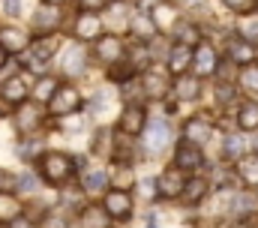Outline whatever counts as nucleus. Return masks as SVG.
<instances>
[{
    "instance_id": "obj_1",
    "label": "nucleus",
    "mask_w": 258,
    "mask_h": 228,
    "mask_svg": "<svg viewBox=\"0 0 258 228\" xmlns=\"http://www.w3.org/2000/svg\"><path fill=\"white\" fill-rule=\"evenodd\" d=\"M39 168H42V177L48 183H66L72 177V171H75V162L66 153H45L39 159Z\"/></svg>"
},
{
    "instance_id": "obj_18",
    "label": "nucleus",
    "mask_w": 258,
    "mask_h": 228,
    "mask_svg": "<svg viewBox=\"0 0 258 228\" xmlns=\"http://www.w3.org/2000/svg\"><path fill=\"white\" fill-rule=\"evenodd\" d=\"M81 183H84V189L99 192V189L111 186V174H108L105 168H87L84 171V177H81Z\"/></svg>"
},
{
    "instance_id": "obj_31",
    "label": "nucleus",
    "mask_w": 258,
    "mask_h": 228,
    "mask_svg": "<svg viewBox=\"0 0 258 228\" xmlns=\"http://www.w3.org/2000/svg\"><path fill=\"white\" fill-rule=\"evenodd\" d=\"M207 180L204 177H192V180H186V189H183V198L189 201V204H195V201H201L204 195H207Z\"/></svg>"
},
{
    "instance_id": "obj_41",
    "label": "nucleus",
    "mask_w": 258,
    "mask_h": 228,
    "mask_svg": "<svg viewBox=\"0 0 258 228\" xmlns=\"http://www.w3.org/2000/svg\"><path fill=\"white\" fill-rule=\"evenodd\" d=\"M3 12H6L9 18H15V15L21 12V0H3Z\"/></svg>"
},
{
    "instance_id": "obj_6",
    "label": "nucleus",
    "mask_w": 258,
    "mask_h": 228,
    "mask_svg": "<svg viewBox=\"0 0 258 228\" xmlns=\"http://www.w3.org/2000/svg\"><path fill=\"white\" fill-rule=\"evenodd\" d=\"M57 24H60V12H57V6H54V3H42V6L36 9L33 30H36V33L51 36V30H57Z\"/></svg>"
},
{
    "instance_id": "obj_33",
    "label": "nucleus",
    "mask_w": 258,
    "mask_h": 228,
    "mask_svg": "<svg viewBox=\"0 0 258 228\" xmlns=\"http://www.w3.org/2000/svg\"><path fill=\"white\" fill-rule=\"evenodd\" d=\"M237 81H240V87H243V90L258 93V66H252V63H249V66H243V72H240V78H237Z\"/></svg>"
},
{
    "instance_id": "obj_20",
    "label": "nucleus",
    "mask_w": 258,
    "mask_h": 228,
    "mask_svg": "<svg viewBox=\"0 0 258 228\" xmlns=\"http://www.w3.org/2000/svg\"><path fill=\"white\" fill-rule=\"evenodd\" d=\"M129 30L144 42V39H153V33H156L159 27H156L153 15H138V18H132V21H129Z\"/></svg>"
},
{
    "instance_id": "obj_40",
    "label": "nucleus",
    "mask_w": 258,
    "mask_h": 228,
    "mask_svg": "<svg viewBox=\"0 0 258 228\" xmlns=\"http://www.w3.org/2000/svg\"><path fill=\"white\" fill-rule=\"evenodd\" d=\"M18 189H24V192L36 189V177H33V174H21V177H18Z\"/></svg>"
},
{
    "instance_id": "obj_39",
    "label": "nucleus",
    "mask_w": 258,
    "mask_h": 228,
    "mask_svg": "<svg viewBox=\"0 0 258 228\" xmlns=\"http://www.w3.org/2000/svg\"><path fill=\"white\" fill-rule=\"evenodd\" d=\"M60 126H63V129H78V126H84V117H78V114H63V117H60Z\"/></svg>"
},
{
    "instance_id": "obj_15",
    "label": "nucleus",
    "mask_w": 258,
    "mask_h": 228,
    "mask_svg": "<svg viewBox=\"0 0 258 228\" xmlns=\"http://www.w3.org/2000/svg\"><path fill=\"white\" fill-rule=\"evenodd\" d=\"M198 90H201V78L198 75H177V84H174V96L180 99V102H189L198 96Z\"/></svg>"
},
{
    "instance_id": "obj_28",
    "label": "nucleus",
    "mask_w": 258,
    "mask_h": 228,
    "mask_svg": "<svg viewBox=\"0 0 258 228\" xmlns=\"http://www.w3.org/2000/svg\"><path fill=\"white\" fill-rule=\"evenodd\" d=\"M228 54H231V60L234 63H243V66H249L252 63V42H246V39H234L231 45H228Z\"/></svg>"
},
{
    "instance_id": "obj_26",
    "label": "nucleus",
    "mask_w": 258,
    "mask_h": 228,
    "mask_svg": "<svg viewBox=\"0 0 258 228\" xmlns=\"http://www.w3.org/2000/svg\"><path fill=\"white\" fill-rule=\"evenodd\" d=\"M57 78H51V75H42L39 81H36V87H33V99H39V102H51L54 99V93H57Z\"/></svg>"
},
{
    "instance_id": "obj_30",
    "label": "nucleus",
    "mask_w": 258,
    "mask_h": 228,
    "mask_svg": "<svg viewBox=\"0 0 258 228\" xmlns=\"http://www.w3.org/2000/svg\"><path fill=\"white\" fill-rule=\"evenodd\" d=\"M174 33H177V42H183V45H201V30L195 27L192 21H183V24H177L174 27Z\"/></svg>"
},
{
    "instance_id": "obj_37",
    "label": "nucleus",
    "mask_w": 258,
    "mask_h": 228,
    "mask_svg": "<svg viewBox=\"0 0 258 228\" xmlns=\"http://www.w3.org/2000/svg\"><path fill=\"white\" fill-rule=\"evenodd\" d=\"M222 150H225V156H237V159H240V153H243V138H240V135H228L225 144H222Z\"/></svg>"
},
{
    "instance_id": "obj_4",
    "label": "nucleus",
    "mask_w": 258,
    "mask_h": 228,
    "mask_svg": "<svg viewBox=\"0 0 258 228\" xmlns=\"http://www.w3.org/2000/svg\"><path fill=\"white\" fill-rule=\"evenodd\" d=\"M156 183H159V195H165V198H177V195H183V189H186L183 168H177V165L165 168L159 177H156Z\"/></svg>"
},
{
    "instance_id": "obj_49",
    "label": "nucleus",
    "mask_w": 258,
    "mask_h": 228,
    "mask_svg": "<svg viewBox=\"0 0 258 228\" xmlns=\"http://www.w3.org/2000/svg\"><path fill=\"white\" fill-rule=\"evenodd\" d=\"M42 3H54V6H57V3H60V0H42Z\"/></svg>"
},
{
    "instance_id": "obj_29",
    "label": "nucleus",
    "mask_w": 258,
    "mask_h": 228,
    "mask_svg": "<svg viewBox=\"0 0 258 228\" xmlns=\"http://www.w3.org/2000/svg\"><path fill=\"white\" fill-rule=\"evenodd\" d=\"M153 21H156L159 30H174V6L162 0V3L153 9Z\"/></svg>"
},
{
    "instance_id": "obj_23",
    "label": "nucleus",
    "mask_w": 258,
    "mask_h": 228,
    "mask_svg": "<svg viewBox=\"0 0 258 228\" xmlns=\"http://www.w3.org/2000/svg\"><path fill=\"white\" fill-rule=\"evenodd\" d=\"M15 126H18V132H33L39 126V111L33 105H21L15 114Z\"/></svg>"
},
{
    "instance_id": "obj_7",
    "label": "nucleus",
    "mask_w": 258,
    "mask_h": 228,
    "mask_svg": "<svg viewBox=\"0 0 258 228\" xmlns=\"http://www.w3.org/2000/svg\"><path fill=\"white\" fill-rule=\"evenodd\" d=\"M75 36H78L81 42L102 39V18H96V12H84V15H78V21H75Z\"/></svg>"
},
{
    "instance_id": "obj_12",
    "label": "nucleus",
    "mask_w": 258,
    "mask_h": 228,
    "mask_svg": "<svg viewBox=\"0 0 258 228\" xmlns=\"http://www.w3.org/2000/svg\"><path fill=\"white\" fill-rule=\"evenodd\" d=\"M57 51V39L54 36H42L39 42H33V51H30V69H42V63L48 60V57Z\"/></svg>"
},
{
    "instance_id": "obj_34",
    "label": "nucleus",
    "mask_w": 258,
    "mask_h": 228,
    "mask_svg": "<svg viewBox=\"0 0 258 228\" xmlns=\"http://www.w3.org/2000/svg\"><path fill=\"white\" fill-rule=\"evenodd\" d=\"M132 168L129 165H117V171L111 174V189H129L132 186Z\"/></svg>"
},
{
    "instance_id": "obj_2",
    "label": "nucleus",
    "mask_w": 258,
    "mask_h": 228,
    "mask_svg": "<svg viewBox=\"0 0 258 228\" xmlns=\"http://www.w3.org/2000/svg\"><path fill=\"white\" fill-rule=\"evenodd\" d=\"M102 207L108 210L111 219H129L132 216V195H129V189H108Z\"/></svg>"
},
{
    "instance_id": "obj_43",
    "label": "nucleus",
    "mask_w": 258,
    "mask_h": 228,
    "mask_svg": "<svg viewBox=\"0 0 258 228\" xmlns=\"http://www.w3.org/2000/svg\"><path fill=\"white\" fill-rule=\"evenodd\" d=\"M33 153H39V141H33V144H30V141L21 144V156H24V159H30Z\"/></svg>"
},
{
    "instance_id": "obj_19",
    "label": "nucleus",
    "mask_w": 258,
    "mask_h": 228,
    "mask_svg": "<svg viewBox=\"0 0 258 228\" xmlns=\"http://www.w3.org/2000/svg\"><path fill=\"white\" fill-rule=\"evenodd\" d=\"M237 177L246 183V186H258V156H240L237 162Z\"/></svg>"
},
{
    "instance_id": "obj_24",
    "label": "nucleus",
    "mask_w": 258,
    "mask_h": 228,
    "mask_svg": "<svg viewBox=\"0 0 258 228\" xmlns=\"http://www.w3.org/2000/svg\"><path fill=\"white\" fill-rule=\"evenodd\" d=\"M108 210L105 207H87L81 213V228H108Z\"/></svg>"
},
{
    "instance_id": "obj_14",
    "label": "nucleus",
    "mask_w": 258,
    "mask_h": 228,
    "mask_svg": "<svg viewBox=\"0 0 258 228\" xmlns=\"http://www.w3.org/2000/svg\"><path fill=\"white\" fill-rule=\"evenodd\" d=\"M183 138L189 141V144H204L207 138H210V123L204 120V117H189L186 120V126H183Z\"/></svg>"
},
{
    "instance_id": "obj_45",
    "label": "nucleus",
    "mask_w": 258,
    "mask_h": 228,
    "mask_svg": "<svg viewBox=\"0 0 258 228\" xmlns=\"http://www.w3.org/2000/svg\"><path fill=\"white\" fill-rule=\"evenodd\" d=\"M216 96H219V99H222V102H228V99H231V96H234V90H231V87H228V84H219V87H216Z\"/></svg>"
},
{
    "instance_id": "obj_5",
    "label": "nucleus",
    "mask_w": 258,
    "mask_h": 228,
    "mask_svg": "<svg viewBox=\"0 0 258 228\" xmlns=\"http://www.w3.org/2000/svg\"><path fill=\"white\" fill-rule=\"evenodd\" d=\"M195 75L198 78H207V75H213L216 69H219V54H216V48L213 45H207V42H201V45H195Z\"/></svg>"
},
{
    "instance_id": "obj_10",
    "label": "nucleus",
    "mask_w": 258,
    "mask_h": 228,
    "mask_svg": "<svg viewBox=\"0 0 258 228\" xmlns=\"http://www.w3.org/2000/svg\"><path fill=\"white\" fill-rule=\"evenodd\" d=\"M174 162H177V168L183 171H195L204 165V153H201V147L198 144H180L177 150H174Z\"/></svg>"
},
{
    "instance_id": "obj_36",
    "label": "nucleus",
    "mask_w": 258,
    "mask_h": 228,
    "mask_svg": "<svg viewBox=\"0 0 258 228\" xmlns=\"http://www.w3.org/2000/svg\"><path fill=\"white\" fill-rule=\"evenodd\" d=\"M138 69L132 66V63H114L111 69H108V75H111V81H126V78H132Z\"/></svg>"
},
{
    "instance_id": "obj_32",
    "label": "nucleus",
    "mask_w": 258,
    "mask_h": 228,
    "mask_svg": "<svg viewBox=\"0 0 258 228\" xmlns=\"http://www.w3.org/2000/svg\"><path fill=\"white\" fill-rule=\"evenodd\" d=\"M237 33H240V39H246V42L258 45V18H255V15H246V18H240V24H237Z\"/></svg>"
},
{
    "instance_id": "obj_11",
    "label": "nucleus",
    "mask_w": 258,
    "mask_h": 228,
    "mask_svg": "<svg viewBox=\"0 0 258 228\" xmlns=\"http://www.w3.org/2000/svg\"><path fill=\"white\" fill-rule=\"evenodd\" d=\"M96 57H99L102 63H108V66L120 63V57H123V42H120L117 36H102V39L96 42Z\"/></svg>"
},
{
    "instance_id": "obj_27",
    "label": "nucleus",
    "mask_w": 258,
    "mask_h": 228,
    "mask_svg": "<svg viewBox=\"0 0 258 228\" xmlns=\"http://www.w3.org/2000/svg\"><path fill=\"white\" fill-rule=\"evenodd\" d=\"M84 60H87L84 48H81V45H72V48L66 51V57H63V72L66 75H78V72L84 69Z\"/></svg>"
},
{
    "instance_id": "obj_17",
    "label": "nucleus",
    "mask_w": 258,
    "mask_h": 228,
    "mask_svg": "<svg viewBox=\"0 0 258 228\" xmlns=\"http://www.w3.org/2000/svg\"><path fill=\"white\" fill-rule=\"evenodd\" d=\"M0 42L6 45V51L9 54H18V51H24L27 48V33L24 30H18V27H6V30H0Z\"/></svg>"
},
{
    "instance_id": "obj_38",
    "label": "nucleus",
    "mask_w": 258,
    "mask_h": 228,
    "mask_svg": "<svg viewBox=\"0 0 258 228\" xmlns=\"http://www.w3.org/2000/svg\"><path fill=\"white\" fill-rule=\"evenodd\" d=\"M12 189H18V177L9 174L6 168H0V195H6V192H12Z\"/></svg>"
},
{
    "instance_id": "obj_13",
    "label": "nucleus",
    "mask_w": 258,
    "mask_h": 228,
    "mask_svg": "<svg viewBox=\"0 0 258 228\" xmlns=\"http://www.w3.org/2000/svg\"><path fill=\"white\" fill-rule=\"evenodd\" d=\"M144 126H147V117H144V108L141 105H129L126 111L120 114V129L129 132V135L144 132Z\"/></svg>"
},
{
    "instance_id": "obj_44",
    "label": "nucleus",
    "mask_w": 258,
    "mask_h": 228,
    "mask_svg": "<svg viewBox=\"0 0 258 228\" xmlns=\"http://www.w3.org/2000/svg\"><path fill=\"white\" fill-rule=\"evenodd\" d=\"M255 0H225V6H231V9H237V12H243V9H249Z\"/></svg>"
},
{
    "instance_id": "obj_8",
    "label": "nucleus",
    "mask_w": 258,
    "mask_h": 228,
    "mask_svg": "<svg viewBox=\"0 0 258 228\" xmlns=\"http://www.w3.org/2000/svg\"><path fill=\"white\" fill-rule=\"evenodd\" d=\"M168 141H171V129H168V123H165V120H153V123L147 126V138H144L147 150H150V153H159V150L168 147Z\"/></svg>"
},
{
    "instance_id": "obj_16",
    "label": "nucleus",
    "mask_w": 258,
    "mask_h": 228,
    "mask_svg": "<svg viewBox=\"0 0 258 228\" xmlns=\"http://www.w3.org/2000/svg\"><path fill=\"white\" fill-rule=\"evenodd\" d=\"M144 90H147V96H153V99H162L168 90H174L171 84H168V78L165 75H159V72H144Z\"/></svg>"
},
{
    "instance_id": "obj_47",
    "label": "nucleus",
    "mask_w": 258,
    "mask_h": 228,
    "mask_svg": "<svg viewBox=\"0 0 258 228\" xmlns=\"http://www.w3.org/2000/svg\"><path fill=\"white\" fill-rule=\"evenodd\" d=\"M159 3H162V0H138V6H141V9H156Z\"/></svg>"
},
{
    "instance_id": "obj_9",
    "label": "nucleus",
    "mask_w": 258,
    "mask_h": 228,
    "mask_svg": "<svg viewBox=\"0 0 258 228\" xmlns=\"http://www.w3.org/2000/svg\"><path fill=\"white\" fill-rule=\"evenodd\" d=\"M195 63V48L192 45H183V42H177L171 51H168V69L174 72V75H186V69Z\"/></svg>"
},
{
    "instance_id": "obj_46",
    "label": "nucleus",
    "mask_w": 258,
    "mask_h": 228,
    "mask_svg": "<svg viewBox=\"0 0 258 228\" xmlns=\"http://www.w3.org/2000/svg\"><path fill=\"white\" fill-rule=\"evenodd\" d=\"M9 228H33V222H30L27 216H15V219L9 222Z\"/></svg>"
},
{
    "instance_id": "obj_42",
    "label": "nucleus",
    "mask_w": 258,
    "mask_h": 228,
    "mask_svg": "<svg viewBox=\"0 0 258 228\" xmlns=\"http://www.w3.org/2000/svg\"><path fill=\"white\" fill-rule=\"evenodd\" d=\"M78 3H81V9H84V12H99L108 0H78Z\"/></svg>"
},
{
    "instance_id": "obj_22",
    "label": "nucleus",
    "mask_w": 258,
    "mask_h": 228,
    "mask_svg": "<svg viewBox=\"0 0 258 228\" xmlns=\"http://www.w3.org/2000/svg\"><path fill=\"white\" fill-rule=\"evenodd\" d=\"M237 123H240V129H246V132H255L258 129V102L255 99H249V102L240 105V111H237Z\"/></svg>"
},
{
    "instance_id": "obj_3",
    "label": "nucleus",
    "mask_w": 258,
    "mask_h": 228,
    "mask_svg": "<svg viewBox=\"0 0 258 228\" xmlns=\"http://www.w3.org/2000/svg\"><path fill=\"white\" fill-rule=\"evenodd\" d=\"M78 105H81V93H78L72 84H60L57 93H54V99L48 102V108L57 114V117H63V114H75L78 111Z\"/></svg>"
},
{
    "instance_id": "obj_48",
    "label": "nucleus",
    "mask_w": 258,
    "mask_h": 228,
    "mask_svg": "<svg viewBox=\"0 0 258 228\" xmlns=\"http://www.w3.org/2000/svg\"><path fill=\"white\" fill-rule=\"evenodd\" d=\"M6 60H9V51H6V45H3V42H0V69H3V66H6Z\"/></svg>"
},
{
    "instance_id": "obj_25",
    "label": "nucleus",
    "mask_w": 258,
    "mask_h": 228,
    "mask_svg": "<svg viewBox=\"0 0 258 228\" xmlns=\"http://www.w3.org/2000/svg\"><path fill=\"white\" fill-rule=\"evenodd\" d=\"M129 159H132V135L120 129L117 138H114V162L117 165H126Z\"/></svg>"
},
{
    "instance_id": "obj_35",
    "label": "nucleus",
    "mask_w": 258,
    "mask_h": 228,
    "mask_svg": "<svg viewBox=\"0 0 258 228\" xmlns=\"http://www.w3.org/2000/svg\"><path fill=\"white\" fill-rule=\"evenodd\" d=\"M234 213H252L258 207V198L255 195H249V192H240V195H234Z\"/></svg>"
},
{
    "instance_id": "obj_21",
    "label": "nucleus",
    "mask_w": 258,
    "mask_h": 228,
    "mask_svg": "<svg viewBox=\"0 0 258 228\" xmlns=\"http://www.w3.org/2000/svg\"><path fill=\"white\" fill-rule=\"evenodd\" d=\"M3 99L12 102V105H24V99H27V87H24V81H21V78H9V81H3Z\"/></svg>"
}]
</instances>
